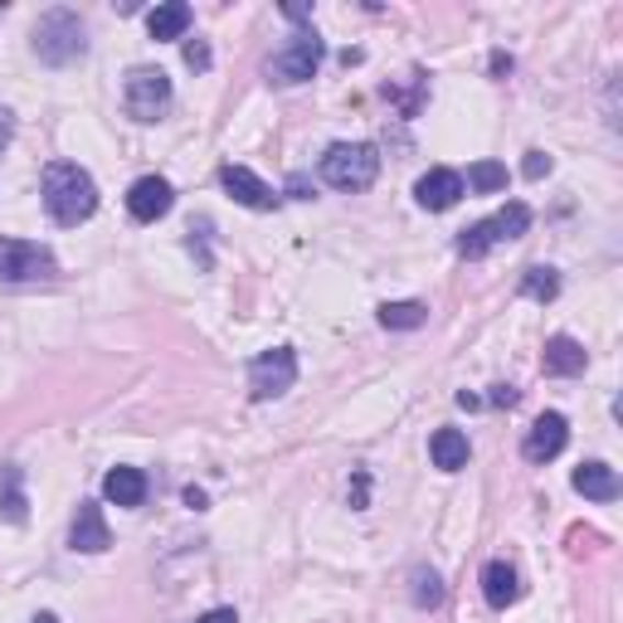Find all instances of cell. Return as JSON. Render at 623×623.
<instances>
[{
  "label": "cell",
  "instance_id": "1",
  "mask_svg": "<svg viewBox=\"0 0 623 623\" xmlns=\"http://www.w3.org/2000/svg\"><path fill=\"white\" fill-rule=\"evenodd\" d=\"M44 210H49V220L64 224V230L93 220V210H98V180L88 176L84 166H74V162H54L49 171H44Z\"/></svg>",
  "mask_w": 623,
  "mask_h": 623
},
{
  "label": "cell",
  "instance_id": "2",
  "mask_svg": "<svg viewBox=\"0 0 623 623\" xmlns=\"http://www.w3.org/2000/svg\"><path fill=\"white\" fill-rule=\"evenodd\" d=\"M35 54H40V64H49V69H64V64L84 59L88 54V25L74 15V10H49V15H40V25H35Z\"/></svg>",
  "mask_w": 623,
  "mask_h": 623
},
{
  "label": "cell",
  "instance_id": "3",
  "mask_svg": "<svg viewBox=\"0 0 623 623\" xmlns=\"http://www.w3.org/2000/svg\"><path fill=\"white\" fill-rule=\"evenodd\" d=\"M531 230V210L521 205V200H512L507 210H497V214H487V220H478L472 230H463L458 234V254L463 258H487L497 244H512V240H521V234Z\"/></svg>",
  "mask_w": 623,
  "mask_h": 623
},
{
  "label": "cell",
  "instance_id": "4",
  "mask_svg": "<svg viewBox=\"0 0 623 623\" xmlns=\"http://www.w3.org/2000/svg\"><path fill=\"white\" fill-rule=\"evenodd\" d=\"M380 176V152L370 142H336L322 156V180L336 190H366Z\"/></svg>",
  "mask_w": 623,
  "mask_h": 623
},
{
  "label": "cell",
  "instance_id": "5",
  "mask_svg": "<svg viewBox=\"0 0 623 623\" xmlns=\"http://www.w3.org/2000/svg\"><path fill=\"white\" fill-rule=\"evenodd\" d=\"M59 258L44 244L30 240H0V282H54Z\"/></svg>",
  "mask_w": 623,
  "mask_h": 623
},
{
  "label": "cell",
  "instance_id": "6",
  "mask_svg": "<svg viewBox=\"0 0 623 623\" xmlns=\"http://www.w3.org/2000/svg\"><path fill=\"white\" fill-rule=\"evenodd\" d=\"M292 380H298V351L292 346L264 351V356H254V366H248V394H254V400H278V394L292 390Z\"/></svg>",
  "mask_w": 623,
  "mask_h": 623
},
{
  "label": "cell",
  "instance_id": "7",
  "mask_svg": "<svg viewBox=\"0 0 623 623\" xmlns=\"http://www.w3.org/2000/svg\"><path fill=\"white\" fill-rule=\"evenodd\" d=\"M122 103L137 122H156L171 108V78L162 69H132L127 84H122Z\"/></svg>",
  "mask_w": 623,
  "mask_h": 623
},
{
  "label": "cell",
  "instance_id": "8",
  "mask_svg": "<svg viewBox=\"0 0 623 623\" xmlns=\"http://www.w3.org/2000/svg\"><path fill=\"white\" fill-rule=\"evenodd\" d=\"M316 64H322V40H316L312 30H302L288 49H278L274 59H268V78H274V84H308L316 74Z\"/></svg>",
  "mask_w": 623,
  "mask_h": 623
},
{
  "label": "cell",
  "instance_id": "9",
  "mask_svg": "<svg viewBox=\"0 0 623 623\" xmlns=\"http://www.w3.org/2000/svg\"><path fill=\"white\" fill-rule=\"evenodd\" d=\"M176 205V190H171V180L166 176H142V180H132V190H127V210H132V220L137 224H156V220H166Z\"/></svg>",
  "mask_w": 623,
  "mask_h": 623
},
{
  "label": "cell",
  "instance_id": "10",
  "mask_svg": "<svg viewBox=\"0 0 623 623\" xmlns=\"http://www.w3.org/2000/svg\"><path fill=\"white\" fill-rule=\"evenodd\" d=\"M565 444H570V424H565V414H541L536 424L526 429V444H521V453H526V463H550L560 458Z\"/></svg>",
  "mask_w": 623,
  "mask_h": 623
},
{
  "label": "cell",
  "instance_id": "11",
  "mask_svg": "<svg viewBox=\"0 0 623 623\" xmlns=\"http://www.w3.org/2000/svg\"><path fill=\"white\" fill-rule=\"evenodd\" d=\"M468 196V186H463V176L458 171H448V166H434L429 176H419V186H414V200L424 210H453L458 200Z\"/></svg>",
  "mask_w": 623,
  "mask_h": 623
},
{
  "label": "cell",
  "instance_id": "12",
  "mask_svg": "<svg viewBox=\"0 0 623 623\" xmlns=\"http://www.w3.org/2000/svg\"><path fill=\"white\" fill-rule=\"evenodd\" d=\"M69 546L84 550V555H103L112 546V531H108L103 507H98V502H78V516L69 526Z\"/></svg>",
  "mask_w": 623,
  "mask_h": 623
},
{
  "label": "cell",
  "instance_id": "13",
  "mask_svg": "<svg viewBox=\"0 0 623 623\" xmlns=\"http://www.w3.org/2000/svg\"><path fill=\"white\" fill-rule=\"evenodd\" d=\"M220 186L230 190L240 205H248V210H274L278 205V196H274V186H264L248 166H220Z\"/></svg>",
  "mask_w": 623,
  "mask_h": 623
},
{
  "label": "cell",
  "instance_id": "14",
  "mask_svg": "<svg viewBox=\"0 0 623 623\" xmlns=\"http://www.w3.org/2000/svg\"><path fill=\"white\" fill-rule=\"evenodd\" d=\"M570 487L585 497V502H614V497L623 492L619 472L609 468V463H580V468H575V478H570Z\"/></svg>",
  "mask_w": 623,
  "mask_h": 623
},
{
  "label": "cell",
  "instance_id": "15",
  "mask_svg": "<svg viewBox=\"0 0 623 623\" xmlns=\"http://www.w3.org/2000/svg\"><path fill=\"white\" fill-rule=\"evenodd\" d=\"M482 599H487L492 609H512L516 599H521V575H516L507 560H492V565L482 570Z\"/></svg>",
  "mask_w": 623,
  "mask_h": 623
},
{
  "label": "cell",
  "instance_id": "16",
  "mask_svg": "<svg viewBox=\"0 0 623 623\" xmlns=\"http://www.w3.org/2000/svg\"><path fill=\"white\" fill-rule=\"evenodd\" d=\"M541 366H546V376H585L589 356H585V346L575 342V336H550Z\"/></svg>",
  "mask_w": 623,
  "mask_h": 623
},
{
  "label": "cell",
  "instance_id": "17",
  "mask_svg": "<svg viewBox=\"0 0 623 623\" xmlns=\"http://www.w3.org/2000/svg\"><path fill=\"white\" fill-rule=\"evenodd\" d=\"M103 497L112 507H142L146 502V472L142 468H112L103 478Z\"/></svg>",
  "mask_w": 623,
  "mask_h": 623
},
{
  "label": "cell",
  "instance_id": "18",
  "mask_svg": "<svg viewBox=\"0 0 623 623\" xmlns=\"http://www.w3.org/2000/svg\"><path fill=\"white\" fill-rule=\"evenodd\" d=\"M146 30H152V40H186L190 5L186 0H166V5H156L152 15H146Z\"/></svg>",
  "mask_w": 623,
  "mask_h": 623
},
{
  "label": "cell",
  "instance_id": "19",
  "mask_svg": "<svg viewBox=\"0 0 623 623\" xmlns=\"http://www.w3.org/2000/svg\"><path fill=\"white\" fill-rule=\"evenodd\" d=\"M429 453H434V468H444V472L468 468V434L463 429H438L429 438Z\"/></svg>",
  "mask_w": 623,
  "mask_h": 623
},
{
  "label": "cell",
  "instance_id": "20",
  "mask_svg": "<svg viewBox=\"0 0 623 623\" xmlns=\"http://www.w3.org/2000/svg\"><path fill=\"white\" fill-rule=\"evenodd\" d=\"M424 322H429L424 302H385V308H380L385 332H414V326H424Z\"/></svg>",
  "mask_w": 623,
  "mask_h": 623
},
{
  "label": "cell",
  "instance_id": "21",
  "mask_svg": "<svg viewBox=\"0 0 623 623\" xmlns=\"http://www.w3.org/2000/svg\"><path fill=\"white\" fill-rule=\"evenodd\" d=\"M0 516L15 521V526H25V487H20V468H5L0 472Z\"/></svg>",
  "mask_w": 623,
  "mask_h": 623
},
{
  "label": "cell",
  "instance_id": "22",
  "mask_svg": "<svg viewBox=\"0 0 623 623\" xmlns=\"http://www.w3.org/2000/svg\"><path fill=\"white\" fill-rule=\"evenodd\" d=\"M463 186H472L478 196H497V190H507V166L502 162H478Z\"/></svg>",
  "mask_w": 623,
  "mask_h": 623
},
{
  "label": "cell",
  "instance_id": "23",
  "mask_svg": "<svg viewBox=\"0 0 623 623\" xmlns=\"http://www.w3.org/2000/svg\"><path fill=\"white\" fill-rule=\"evenodd\" d=\"M521 292H526V298H536V302H550L555 292H560V278H555V268H526Z\"/></svg>",
  "mask_w": 623,
  "mask_h": 623
},
{
  "label": "cell",
  "instance_id": "24",
  "mask_svg": "<svg viewBox=\"0 0 623 623\" xmlns=\"http://www.w3.org/2000/svg\"><path fill=\"white\" fill-rule=\"evenodd\" d=\"M414 604L419 609H438L444 604V580L434 570H414Z\"/></svg>",
  "mask_w": 623,
  "mask_h": 623
},
{
  "label": "cell",
  "instance_id": "25",
  "mask_svg": "<svg viewBox=\"0 0 623 623\" xmlns=\"http://www.w3.org/2000/svg\"><path fill=\"white\" fill-rule=\"evenodd\" d=\"M186 64H190L196 74H205L210 64H214V59H210V44H205V40H190V44H186Z\"/></svg>",
  "mask_w": 623,
  "mask_h": 623
},
{
  "label": "cell",
  "instance_id": "26",
  "mask_svg": "<svg viewBox=\"0 0 623 623\" xmlns=\"http://www.w3.org/2000/svg\"><path fill=\"white\" fill-rule=\"evenodd\" d=\"M521 176H526V180L550 176V156H546V152H526V162H521Z\"/></svg>",
  "mask_w": 623,
  "mask_h": 623
},
{
  "label": "cell",
  "instance_id": "27",
  "mask_svg": "<svg viewBox=\"0 0 623 623\" xmlns=\"http://www.w3.org/2000/svg\"><path fill=\"white\" fill-rule=\"evenodd\" d=\"M196 623H240V614H234V609H210V614H200Z\"/></svg>",
  "mask_w": 623,
  "mask_h": 623
},
{
  "label": "cell",
  "instance_id": "28",
  "mask_svg": "<svg viewBox=\"0 0 623 623\" xmlns=\"http://www.w3.org/2000/svg\"><path fill=\"white\" fill-rule=\"evenodd\" d=\"M492 74H497V78H507V74H512V54H502V49H497V54H492Z\"/></svg>",
  "mask_w": 623,
  "mask_h": 623
},
{
  "label": "cell",
  "instance_id": "29",
  "mask_svg": "<svg viewBox=\"0 0 623 623\" xmlns=\"http://www.w3.org/2000/svg\"><path fill=\"white\" fill-rule=\"evenodd\" d=\"M492 404H516V390H512V385H497V394H492Z\"/></svg>",
  "mask_w": 623,
  "mask_h": 623
},
{
  "label": "cell",
  "instance_id": "30",
  "mask_svg": "<svg viewBox=\"0 0 623 623\" xmlns=\"http://www.w3.org/2000/svg\"><path fill=\"white\" fill-rule=\"evenodd\" d=\"M288 190H292L298 200H308V180H302V176H292V180H288Z\"/></svg>",
  "mask_w": 623,
  "mask_h": 623
},
{
  "label": "cell",
  "instance_id": "31",
  "mask_svg": "<svg viewBox=\"0 0 623 623\" xmlns=\"http://www.w3.org/2000/svg\"><path fill=\"white\" fill-rule=\"evenodd\" d=\"M5 142H10V122H0V152H5Z\"/></svg>",
  "mask_w": 623,
  "mask_h": 623
},
{
  "label": "cell",
  "instance_id": "32",
  "mask_svg": "<svg viewBox=\"0 0 623 623\" xmlns=\"http://www.w3.org/2000/svg\"><path fill=\"white\" fill-rule=\"evenodd\" d=\"M30 623H59V619H54V614H35V619H30Z\"/></svg>",
  "mask_w": 623,
  "mask_h": 623
}]
</instances>
